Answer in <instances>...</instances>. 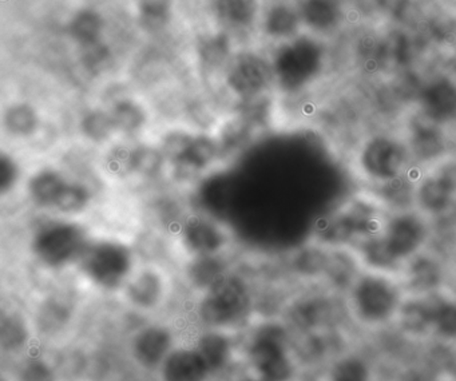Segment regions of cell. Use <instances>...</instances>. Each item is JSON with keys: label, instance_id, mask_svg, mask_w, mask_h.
I'll list each match as a JSON object with an SVG mask.
<instances>
[{"label": "cell", "instance_id": "30", "mask_svg": "<svg viewBox=\"0 0 456 381\" xmlns=\"http://www.w3.org/2000/svg\"><path fill=\"white\" fill-rule=\"evenodd\" d=\"M197 351L207 362L209 370H220L225 368L231 360V341L223 333L208 332L200 337Z\"/></svg>", "mask_w": 456, "mask_h": 381}, {"label": "cell", "instance_id": "44", "mask_svg": "<svg viewBox=\"0 0 456 381\" xmlns=\"http://www.w3.org/2000/svg\"><path fill=\"white\" fill-rule=\"evenodd\" d=\"M249 381H253V380H249Z\"/></svg>", "mask_w": 456, "mask_h": 381}, {"label": "cell", "instance_id": "28", "mask_svg": "<svg viewBox=\"0 0 456 381\" xmlns=\"http://www.w3.org/2000/svg\"><path fill=\"white\" fill-rule=\"evenodd\" d=\"M169 167L161 149L157 146H133V175L142 180H157Z\"/></svg>", "mask_w": 456, "mask_h": 381}, {"label": "cell", "instance_id": "34", "mask_svg": "<svg viewBox=\"0 0 456 381\" xmlns=\"http://www.w3.org/2000/svg\"><path fill=\"white\" fill-rule=\"evenodd\" d=\"M231 57V44L225 34L205 36L199 45V58L205 70H218Z\"/></svg>", "mask_w": 456, "mask_h": 381}, {"label": "cell", "instance_id": "39", "mask_svg": "<svg viewBox=\"0 0 456 381\" xmlns=\"http://www.w3.org/2000/svg\"><path fill=\"white\" fill-rule=\"evenodd\" d=\"M330 316V306L327 301L309 300L301 304L296 311V321L303 327H317Z\"/></svg>", "mask_w": 456, "mask_h": 381}, {"label": "cell", "instance_id": "22", "mask_svg": "<svg viewBox=\"0 0 456 381\" xmlns=\"http://www.w3.org/2000/svg\"><path fill=\"white\" fill-rule=\"evenodd\" d=\"M431 336L444 343H456V296L445 289L434 293Z\"/></svg>", "mask_w": 456, "mask_h": 381}, {"label": "cell", "instance_id": "10", "mask_svg": "<svg viewBox=\"0 0 456 381\" xmlns=\"http://www.w3.org/2000/svg\"><path fill=\"white\" fill-rule=\"evenodd\" d=\"M249 357L263 381H290L295 375L287 333L279 325H265L258 330L250 345Z\"/></svg>", "mask_w": 456, "mask_h": 381}, {"label": "cell", "instance_id": "3", "mask_svg": "<svg viewBox=\"0 0 456 381\" xmlns=\"http://www.w3.org/2000/svg\"><path fill=\"white\" fill-rule=\"evenodd\" d=\"M388 213L370 191L356 194L320 220L314 242L328 249L352 247L360 239L378 233Z\"/></svg>", "mask_w": 456, "mask_h": 381}, {"label": "cell", "instance_id": "19", "mask_svg": "<svg viewBox=\"0 0 456 381\" xmlns=\"http://www.w3.org/2000/svg\"><path fill=\"white\" fill-rule=\"evenodd\" d=\"M432 303L434 293L426 296H407L395 321L400 332L413 338L431 336Z\"/></svg>", "mask_w": 456, "mask_h": 381}, {"label": "cell", "instance_id": "21", "mask_svg": "<svg viewBox=\"0 0 456 381\" xmlns=\"http://www.w3.org/2000/svg\"><path fill=\"white\" fill-rule=\"evenodd\" d=\"M209 372L207 362L197 349H175L162 362L164 381H205Z\"/></svg>", "mask_w": 456, "mask_h": 381}, {"label": "cell", "instance_id": "23", "mask_svg": "<svg viewBox=\"0 0 456 381\" xmlns=\"http://www.w3.org/2000/svg\"><path fill=\"white\" fill-rule=\"evenodd\" d=\"M300 17L314 30L330 31L340 22V6L336 0H303Z\"/></svg>", "mask_w": 456, "mask_h": 381}, {"label": "cell", "instance_id": "14", "mask_svg": "<svg viewBox=\"0 0 456 381\" xmlns=\"http://www.w3.org/2000/svg\"><path fill=\"white\" fill-rule=\"evenodd\" d=\"M399 279L407 296L432 295L444 289V263L427 247L404 263Z\"/></svg>", "mask_w": 456, "mask_h": 381}, {"label": "cell", "instance_id": "38", "mask_svg": "<svg viewBox=\"0 0 456 381\" xmlns=\"http://www.w3.org/2000/svg\"><path fill=\"white\" fill-rule=\"evenodd\" d=\"M172 14L170 0H142L140 15L149 28H162Z\"/></svg>", "mask_w": 456, "mask_h": 381}, {"label": "cell", "instance_id": "41", "mask_svg": "<svg viewBox=\"0 0 456 381\" xmlns=\"http://www.w3.org/2000/svg\"><path fill=\"white\" fill-rule=\"evenodd\" d=\"M22 381H55L54 373L42 361H31L23 368Z\"/></svg>", "mask_w": 456, "mask_h": 381}, {"label": "cell", "instance_id": "27", "mask_svg": "<svg viewBox=\"0 0 456 381\" xmlns=\"http://www.w3.org/2000/svg\"><path fill=\"white\" fill-rule=\"evenodd\" d=\"M109 111L118 130V134H125L127 137L140 134L148 122V113L145 109L140 103L127 98L117 101Z\"/></svg>", "mask_w": 456, "mask_h": 381}, {"label": "cell", "instance_id": "32", "mask_svg": "<svg viewBox=\"0 0 456 381\" xmlns=\"http://www.w3.org/2000/svg\"><path fill=\"white\" fill-rule=\"evenodd\" d=\"M300 23V15L287 4H276L265 18V33L271 38L288 39L295 36Z\"/></svg>", "mask_w": 456, "mask_h": 381}, {"label": "cell", "instance_id": "29", "mask_svg": "<svg viewBox=\"0 0 456 381\" xmlns=\"http://www.w3.org/2000/svg\"><path fill=\"white\" fill-rule=\"evenodd\" d=\"M217 17L232 28H249L258 12L257 0H215Z\"/></svg>", "mask_w": 456, "mask_h": 381}, {"label": "cell", "instance_id": "7", "mask_svg": "<svg viewBox=\"0 0 456 381\" xmlns=\"http://www.w3.org/2000/svg\"><path fill=\"white\" fill-rule=\"evenodd\" d=\"M252 308V295L247 281L225 273L204 290L199 305L200 319L208 327L225 328L247 319Z\"/></svg>", "mask_w": 456, "mask_h": 381}, {"label": "cell", "instance_id": "12", "mask_svg": "<svg viewBox=\"0 0 456 381\" xmlns=\"http://www.w3.org/2000/svg\"><path fill=\"white\" fill-rule=\"evenodd\" d=\"M273 81L272 62L255 53L237 55L226 73V86L244 102L258 100Z\"/></svg>", "mask_w": 456, "mask_h": 381}, {"label": "cell", "instance_id": "18", "mask_svg": "<svg viewBox=\"0 0 456 381\" xmlns=\"http://www.w3.org/2000/svg\"><path fill=\"white\" fill-rule=\"evenodd\" d=\"M173 337L169 329L161 325L143 328L133 341V354L145 368L162 365L172 352Z\"/></svg>", "mask_w": 456, "mask_h": 381}, {"label": "cell", "instance_id": "25", "mask_svg": "<svg viewBox=\"0 0 456 381\" xmlns=\"http://www.w3.org/2000/svg\"><path fill=\"white\" fill-rule=\"evenodd\" d=\"M4 125L12 137L26 140L38 132L41 119L33 106L28 103H14L4 111Z\"/></svg>", "mask_w": 456, "mask_h": 381}, {"label": "cell", "instance_id": "20", "mask_svg": "<svg viewBox=\"0 0 456 381\" xmlns=\"http://www.w3.org/2000/svg\"><path fill=\"white\" fill-rule=\"evenodd\" d=\"M125 292H126L127 300L135 308L151 311L157 308L164 297V279L154 269H142L130 276L125 284Z\"/></svg>", "mask_w": 456, "mask_h": 381}, {"label": "cell", "instance_id": "36", "mask_svg": "<svg viewBox=\"0 0 456 381\" xmlns=\"http://www.w3.org/2000/svg\"><path fill=\"white\" fill-rule=\"evenodd\" d=\"M103 169L114 180L133 177V146H110L103 157Z\"/></svg>", "mask_w": 456, "mask_h": 381}, {"label": "cell", "instance_id": "26", "mask_svg": "<svg viewBox=\"0 0 456 381\" xmlns=\"http://www.w3.org/2000/svg\"><path fill=\"white\" fill-rule=\"evenodd\" d=\"M79 130L87 142L100 146L108 145L118 134L110 111L101 110V109L87 111L81 119Z\"/></svg>", "mask_w": 456, "mask_h": 381}, {"label": "cell", "instance_id": "37", "mask_svg": "<svg viewBox=\"0 0 456 381\" xmlns=\"http://www.w3.org/2000/svg\"><path fill=\"white\" fill-rule=\"evenodd\" d=\"M28 338V330L25 322L18 314H10L2 321V344L4 348L14 349L25 345Z\"/></svg>", "mask_w": 456, "mask_h": 381}, {"label": "cell", "instance_id": "42", "mask_svg": "<svg viewBox=\"0 0 456 381\" xmlns=\"http://www.w3.org/2000/svg\"><path fill=\"white\" fill-rule=\"evenodd\" d=\"M410 0H379V6L387 14L400 18L410 9Z\"/></svg>", "mask_w": 456, "mask_h": 381}, {"label": "cell", "instance_id": "17", "mask_svg": "<svg viewBox=\"0 0 456 381\" xmlns=\"http://www.w3.org/2000/svg\"><path fill=\"white\" fill-rule=\"evenodd\" d=\"M70 178L63 170L54 166H44L34 170L26 181L28 201L41 210L53 212L58 197L68 185Z\"/></svg>", "mask_w": 456, "mask_h": 381}, {"label": "cell", "instance_id": "11", "mask_svg": "<svg viewBox=\"0 0 456 381\" xmlns=\"http://www.w3.org/2000/svg\"><path fill=\"white\" fill-rule=\"evenodd\" d=\"M404 140L413 166L418 170L428 169L452 154L445 127L429 121L420 113L411 119Z\"/></svg>", "mask_w": 456, "mask_h": 381}, {"label": "cell", "instance_id": "43", "mask_svg": "<svg viewBox=\"0 0 456 381\" xmlns=\"http://www.w3.org/2000/svg\"><path fill=\"white\" fill-rule=\"evenodd\" d=\"M451 69H452V78L456 81V57L453 58L452 65H451Z\"/></svg>", "mask_w": 456, "mask_h": 381}, {"label": "cell", "instance_id": "33", "mask_svg": "<svg viewBox=\"0 0 456 381\" xmlns=\"http://www.w3.org/2000/svg\"><path fill=\"white\" fill-rule=\"evenodd\" d=\"M102 30V18L92 10H84V12H78L69 25L70 36L84 47L100 44Z\"/></svg>", "mask_w": 456, "mask_h": 381}, {"label": "cell", "instance_id": "4", "mask_svg": "<svg viewBox=\"0 0 456 381\" xmlns=\"http://www.w3.org/2000/svg\"><path fill=\"white\" fill-rule=\"evenodd\" d=\"M351 166L368 189L388 185L415 169L404 137L391 133L364 138L352 154Z\"/></svg>", "mask_w": 456, "mask_h": 381}, {"label": "cell", "instance_id": "8", "mask_svg": "<svg viewBox=\"0 0 456 381\" xmlns=\"http://www.w3.org/2000/svg\"><path fill=\"white\" fill-rule=\"evenodd\" d=\"M82 273L97 287L118 289L132 276L134 255L124 242L117 239L90 241L78 260Z\"/></svg>", "mask_w": 456, "mask_h": 381}, {"label": "cell", "instance_id": "40", "mask_svg": "<svg viewBox=\"0 0 456 381\" xmlns=\"http://www.w3.org/2000/svg\"><path fill=\"white\" fill-rule=\"evenodd\" d=\"M22 178V167L12 154L4 151L0 157V190L2 194L12 193L20 185Z\"/></svg>", "mask_w": 456, "mask_h": 381}, {"label": "cell", "instance_id": "31", "mask_svg": "<svg viewBox=\"0 0 456 381\" xmlns=\"http://www.w3.org/2000/svg\"><path fill=\"white\" fill-rule=\"evenodd\" d=\"M225 273H228V272H226L225 263H224L220 255L193 257V261H191L188 269L191 284L204 290H207L210 285L215 284Z\"/></svg>", "mask_w": 456, "mask_h": 381}, {"label": "cell", "instance_id": "16", "mask_svg": "<svg viewBox=\"0 0 456 381\" xmlns=\"http://www.w3.org/2000/svg\"><path fill=\"white\" fill-rule=\"evenodd\" d=\"M223 161V151L217 137L213 135L194 134L180 161L172 166L175 177L180 180H191L197 175L205 174L215 169L218 162Z\"/></svg>", "mask_w": 456, "mask_h": 381}, {"label": "cell", "instance_id": "2", "mask_svg": "<svg viewBox=\"0 0 456 381\" xmlns=\"http://www.w3.org/2000/svg\"><path fill=\"white\" fill-rule=\"evenodd\" d=\"M405 297L399 276L362 268L346 292V311L362 327L380 329L395 324Z\"/></svg>", "mask_w": 456, "mask_h": 381}, {"label": "cell", "instance_id": "6", "mask_svg": "<svg viewBox=\"0 0 456 381\" xmlns=\"http://www.w3.org/2000/svg\"><path fill=\"white\" fill-rule=\"evenodd\" d=\"M324 65V49L309 38H296L282 45L272 61L274 81L285 93L306 89L319 78Z\"/></svg>", "mask_w": 456, "mask_h": 381}, {"label": "cell", "instance_id": "1", "mask_svg": "<svg viewBox=\"0 0 456 381\" xmlns=\"http://www.w3.org/2000/svg\"><path fill=\"white\" fill-rule=\"evenodd\" d=\"M434 236V223L411 209L389 212L378 233L365 237L351 247L362 268L399 276L411 258L428 247Z\"/></svg>", "mask_w": 456, "mask_h": 381}, {"label": "cell", "instance_id": "5", "mask_svg": "<svg viewBox=\"0 0 456 381\" xmlns=\"http://www.w3.org/2000/svg\"><path fill=\"white\" fill-rule=\"evenodd\" d=\"M89 242L84 225L73 218H55L37 228L31 239V250L42 265L60 269L78 263Z\"/></svg>", "mask_w": 456, "mask_h": 381}, {"label": "cell", "instance_id": "15", "mask_svg": "<svg viewBox=\"0 0 456 381\" xmlns=\"http://www.w3.org/2000/svg\"><path fill=\"white\" fill-rule=\"evenodd\" d=\"M419 113L429 121L447 126L456 121V81L452 77H436L418 93Z\"/></svg>", "mask_w": 456, "mask_h": 381}, {"label": "cell", "instance_id": "24", "mask_svg": "<svg viewBox=\"0 0 456 381\" xmlns=\"http://www.w3.org/2000/svg\"><path fill=\"white\" fill-rule=\"evenodd\" d=\"M93 199H94V194L84 181L71 180L70 178L68 185L58 197L53 212L57 213L61 217L73 218L74 215L86 212L92 205Z\"/></svg>", "mask_w": 456, "mask_h": 381}, {"label": "cell", "instance_id": "9", "mask_svg": "<svg viewBox=\"0 0 456 381\" xmlns=\"http://www.w3.org/2000/svg\"><path fill=\"white\" fill-rule=\"evenodd\" d=\"M413 207L432 223L448 217L456 207V154H451L416 177Z\"/></svg>", "mask_w": 456, "mask_h": 381}, {"label": "cell", "instance_id": "13", "mask_svg": "<svg viewBox=\"0 0 456 381\" xmlns=\"http://www.w3.org/2000/svg\"><path fill=\"white\" fill-rule=\"evenodd\" d=\"M181 244L193 257L218 255L229 242V234L223 223L205 213L185 215L178 228Z\"/></svg>", "mask_w": 456, "mask_h": 381}, {"label": "cell", "instance_id": "35", "mask_svg": "<svg viewBox=\"0 0 456 381\" xmlns=\"http://www.w3.org/2000/svg\"><path fill=\"white\" fill-rule=\"evenodd\" d=\"M328 381H372V372L362 357L346 354L335 360Z\"/></svg>", "mask_w": 456, "mask_h": 381}]
</instances>
